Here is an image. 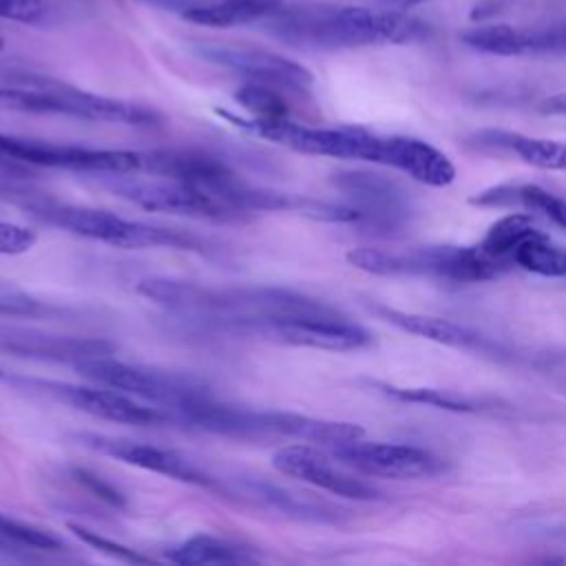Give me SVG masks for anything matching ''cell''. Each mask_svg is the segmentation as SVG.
I'll return each instance as SVG.
<instances>
[{"label":"cell","mask_w":566,"mask_h":566,"mask_svg":"<svg viewBox=\"0 0 566 566\" xmlns=\"http://www.w3.org/2000/svg\"><path fill=\"white\" fill-rule=\"evenodd\" d=\"M0 349L20 358L77 365L99 356H113L115 345L97 336H60L40 332H9L0 338Z\"/></svg>","instance_id":"cell-18"},{"label":"cell","mask_w":566,"mask_h":566,"mask_svg":"<svg viewBox=\"0 0 566 566\" xmlns=\"http://www.w3.org/2000/svg\"><path fill=\"white\" fill-rule=\"evenodd\" d=\"M511 263L539 276H566V248L537 228L513 250Z\"/></svg>","instance_id":"cell-25"},{"label":"cell","mask_w":566,"mask_h":566,"mask_svg":"<svg viewBox=\"0 0 566 566\" xmlns=\"http://www.w3.org/2000/svg\"><path fill=\"white\" fill-rule=\"evenodd\" d=\"M378 316H382L387 323L400 327L402 332H409L413 336L453 347V349H464V352H473L480 356H491V358H509V349L504 345H500L497 340H491L489 336L464 327L460 323L447 321V318H436V316H427V314H416V312H402V310H394V307H385V305H376L374 307Z\"/></svg>","instance_id":"cell-17"},{"label":"cell","mask_w":566,"mask_h":566,"mask_svg":"<svg viewBox=\"0 0 566 566\" xmlns=\"http://www.w3.org/2000/svg\"><path fill=\"white\" fill-rule=\"evenodd\" d=\"M420 2H424V0H378L380 7H385V9H398V11L409 9V7H416V4H420Z\"/></svg>","instance_id":"cell-37"},{"label":"cell","mask_w":566,"mask_h":566,"mask_svg":"<svg viewBox=\"0 0 566 566\" xmlns=\"http://www.w3.org/2000/svg\"><path fill=\"white\" fill-rule=\"evenodd\" d=\"M77 440L84 447L113 455L126 464H133L153 473H161L181 482L214 486V478H210L206 471H201L197 464H192L188 458H184L172 449H161L155 444L137 442V440L108 438V436H95V433H80Z\"/></svg>","instance_id":"cell-15"},{"label":"cell","mask_w":566,"mask_h":566,"mask_svg":"<svg viewBox=\"0 0 566 566\" xmlns=\"http://www.w3.org/2000/svg\"><path fill=\"white\" fill-rule=\"evenodd\" d=\"M462 42L491 55H566V22L539 27L484 24L464 31Z\"/></svg>","instance_id":"cell-14"},{"label":"cell","mask_w":566,"mask_h":566,"mask_svg":"<svg viewBox=\"0 0 566 566\" xmlns=\"http://www.w3.org/2000/svg\"><path fill=\"white\" fill-rule=\"evenodd\" d=\"M192 51L221 69H228L248 82L268 84L274 88H287L296 93L310 91L314 77L298 62L279 55L274 51L254 49V46H234V44H217V42H197Z\"/></svg>","instance_id":"cell-9"},{"label":"cell","mask_w":566,"mask_h":566,"mask_svg":"<svg viewBox=\"0 0 566 566\" xmlns=\"http://www.w3.org/2000/svg\"><path fill=\"white\" fill-rule=\"evenodd\" d=\"M51 307L29 298V296H0V314H11V316H42L49 314Z\"/></svg>","instance_id":"cell-35"},{"label":"cell","mask_w":566,"mask_h":566,"mask_svg":"<svg viewBox=\"0 0 566 566\" xmlns=\"http://www.w3.org/2000/svg\"><path fill=\"white\" fill-rule=\"evenodd\" d=\"M380 164L398 168L420 184L442 188L453 184L455 166L431 144L416 137H382Z\"/></svg>","instance_id":"cell-19"},{"label":"cell","mask_w":566,"mask_h":566,"mask_svg":"<svg viewBox=\"0 0 566 566\" xmlns=\"http://www.w3.org/2000/svg\"><path fill=\"white\" fill-rule=\"evenodd\" d=\"M239 495L250 497L254 502H263L268 506H274L283 513H290V515H296V517H303V520L338 522L343 517V511L336 509V506H329V504L316 502L312 497L292 493V491H287L283 486H276V484H270V482L250 480L239 489Z\"/></svg>","instance_id":"cell-23"},{"label":"cell","mask_w":566,"mask_h":566,"mask_svg":"<svg viewBox=\"0 0 566 566\" xmlns=\"http://www.w3.org/2000/svg\"><path fill=\"white\" fill-rule=\"evenodd\" d=\"M548 535L559 537V539H566V528H553V531H548Z\"/></svg>","instance_id":"cell-38"},{"label":"cell","mask_w":566,"mask_h":566,"mask_svg":"<svg viewBox=\"0 0 566 566\" xmlns=\"http://www.w3.org/2000/svg\"><path fill=\"white\" fill-rule=\"evenodd\" d=\"M332 455L367 475L382 478H431L447 469V462L420 447L389 444V442H365L363 438L338 442L329 447Z\"/></svg>","instance_id":"cell-10"},{"label":"cell","mask_w":566,"mask_h":566,"mask_svg":"<svg viewBox=\"0 0 566 566\" xmlns=\"http://www.w3.org/2000/svg\"><path fill=\"white\" fill-rule=\"evenodd\" d=\"M471 139L478 148L515 153L522 161L542 170H566V144L562 142L528 137L511 130H480Z\"/></svg>","instance_id":"cell-21"},{"label":"cell","mask_w":566,"mask_h":566,"mask_svg":"<svg viewBox=\"0 0 566 566\" xmlns=\"http://www.w3.org/2000/svg\"><path fill=\"white\" fill-rule=\"evenodd\" d=\"M49 387L75 409L102 420L142 427V424H161L170 418L168 411H164L161 407L142 405L135 400V396H128L113 387H104V385H97V387L49 385Z\"/></svg>","instance_id":"cell-16"},{"label":"cell","mask_w":566,"mask_h":566,"mask_svg":"<svg viewBox=\"0 0 566 566\" xmlns=\"http://www.w3.org/2000/svg\"><path fill=\"white\" fill-rule=\"evenodd\" d=\"M168 562L179 566H206V564H248L256 555L250 548L214 535H192L168 551Z\"/></svg>","instance_id":"cell-24"},{"label":"cell","mask_w":566,"mask_h":566,"mask_svg":"<svg viewBox=\"0 0 566 566\" xmlns=\"http://www.w3.org/2000/svg\"><path fill=\"white\" fill-rule=\"evenodd\" d=\"M75 369L80 376L93 380L95 385L119 389L128 396L159 405L161 409L168 407L170 411L188 400L210 394L208 387L192 376L139 367L117 360L113 356H99L77 363Z\"/></svg>","instance_id":"cell-6"},{"label":"cell","mask_w":566,"mask_h":566,"mask_svg":"<svg viewBox=\"0 0 566 566\" xmlns=\"http://www.w3.org/2000/svg\"><path fill=\"white\" fill-rule=\"evenodd\" d=\"M35 243V232L11 223V221H0V254H22Z\"/></svg>","instance_id":"cell-32"},{"label":"cell","mask_w":566,"mask_h":566,"mask_svg":"<svg viewBox=\"0 0 566 566\" xmlns=\"http://www.w3.org/2000/svg\"><path fill=\"white\" fill-rule=\"evenodd\" d=\"M73 478L84 486L88 489L93 495H97L99 500H104L106 504L115 506V509H124L126 506V500L124 495L108 482H104L99 475L86 471V469H73Z\"/></svg>","instance_id":"cell-33"},{"label":"cell","mask_w":566,"mask_h":566,"mask_svg":"<svg viewBox=\"0 0 566 566\" xmlns=\"http://www.w3.org/2000/svg\"><path fill=\"white\" fill-rule=\"evenodd\" d=\"M137 292L177 314L250 334L274 321L338 314L336 307L314 296L268 285L208 287L192 281L153 276L139 281Z\"/></svg>","instance_id":"cell-1"},{"label":"cell","mask_w":566,"mask_h":566,"mask_svg":"<svg viewBox=\"0 0 566 566\" xmlns=\"http://www.w3.org/2000/svg\"><path fill=\"white\" fill-rule=\"evenodd\" d=\"M332 184L343 192L347 199L345 203L356 212V223L391 232L409 217L405 192L382 175L367 170H340L332 177Z\"/></svg>","instance_id":"cell-11"},{"label":"cell","mask_w":566,"mask_h":566,"mask_svg":"<svg viewBox=\"0 0 566 566\" xmlns=\"http://www.w3.org/2000/svg\"><path fill=\"white\" fill-rule=\"evenodd\" d=\"M234 99L252 115V119L261 122H274L290 117L287 102L279 93V88L259 84V82H245L237 93Z\"/></svg>","instance_id":"cell-29"},{"label":"cell","mask_w":566,"mask_h":566,"mask_svg":"<svg viewBox=\"0 0 566 566\" xmlns=\"http://www.w3.org/2000/svg\"><path fill=\"white\" fill-rule=\"evenodd\" d=\"M46 15L44 0H0V18L20 22V24H35Z\"/></svg>","instance_id":"cell-31"},{"label":"cell","mask_w":566,"mask_h":566,"mask_svg":"<svg viewBox=\"0 0 566 566\" xmlns=\"http://www.w3.org/2000/svg\"><path fill=\"white\" fill-rule=\"evenodd\" d=\"M469 203L480 208H509L539 212L555 226L566 230V199L535 186V184H500L475 192Z\"/></svg>","instance_id":"cell-20"},{"label":"cell","mask_w":566,"mask_h":566,"mask_svg":"<svg viewBox=\"0 0 566 566\" xmlns=\"http://www.w3.org/2000/svg\"><path fill=\"white\" fill-rule=\"evenodd\" d=\"M69 531H73V535H77L84 544L93 546L99 553H106L108 557H115V559H122V562H128V564H148L150 562V557H146V555H142V553H137V551H133L124 544H117V542H113V539H108V537L99 535L97 531H91L82 524H69Z\"/></svg>","instance_id":"cell-30"},{"label":"cell","mask_w":566,"mask_h":566,"mask_svg":"<svg viewBox=\"0 0 566 566\" xmlns=\"http://www.w3.org/2000/svg\"><path fill=\"white\" fill-rule=\"evenodd\" d=\"M0 376H2V369H0Z\"/></svg>","instance_id":"cell-40"},{"label":"cell","mask_w":566,"mask_h":566,"mask_svg":"<svg viewBox=\"0 0 566 566\" xmlns=\"http://www.w3.org/2000/svg\"><path fill=\"white\" fill-rule=\"evenodd\" d=\"M376 389H380L385 396L400 400V402H416V405H427L444 411H455V413H478L484 411L486 405L482 400L462 396L451 389H433V387H398V385H387V382H374Z\"/></svg>","instance_id":"cell-27"},{"label":"cell","mask_w":566,"mask_h":566,"mask_svg":"<svg viewBox=\"0 0 566 566\" xmlns=\"http://www.w3.org/2000/svg\"><path fill=\"white\" fill-rule=\"evenodd\" d=\"M537 108L544 115H566V93H557V95H551V97L542 99Z\"/></svg>","instance_id":"cell-36"},{"label":"cell","mask_w":566,"mask_h":566,"mask_svg":"<svg viewBox=\"0 0 566 566\" xmlns=\"http://www.w3.org/2000/svg\"><path fill=\"white\" fill-rule=\"evenodd\" d=\"M0 111L69 115L77 119L126 126H157L161 122V115L148 106H139L106 95H95L35 75H15L9 84H0Z\"/></svg>","instance_id":"cell-3"},{"label":"cell","mask_w":566,"mask_h":566,"mask_svg":"<svg viewBox=\"0 0 566 566\" xmlns=\"http://www.w3.org/2000/svg\"><path fill=\"white\" fill-rule=\"evenodd\" d=\"M537 221L531 212H511L502 219H497L484 234V239L478 243V248L491 256L493 261L502 263L504 268H511V254L513 250L537 230Z\"/></svg>","instance_id":"cell-26"},{"label":"cell","mask_w":566,"mask_h":566,"mask_svg":"<svg viewBox=\"0 0 566 566\" xmlns=\"http://www.w3.org/2000/svg\"><path fill=\"white\" fill-rule=\"evenodd\" d=\"M283 7V0H217L206 4H188L184 7L181 15L195 24L226 29L237 24L263 22Z\"/></svg>","instance_id":"cell-22"},{"label":"cell","mask_w":566,"mask_h":566,"mask_svg":"<svg viewBox=\"0 0 566 566\" xmlns=\"http://www.w3.org/2000/svg\"><path fill=\"white\" fill-rule=\"evenodd\" d=\"M2 46H4V40H2V38H0V51H2Z\"/></svg>","instance_id":"cell-39"},{"label":"cell","mask_w":566,"mask_h":566,"mask_svg":"<svg viewBox=\"0 0 566 566\" xmlns=\"http://www.w3.org/2000/svg\"><path fill=\"white\" fill-rule=\"evenodd\" d=\"M256 334L285 345L332 349V352H352V349L367 347L371 343L369 332L352 323L345 314L274 321L259 327Z\"/></svg>","instance_id":"cell-12"},{"label":"cell","mask_w":566,"mask_h":566,"mask_svg":"<svg viewBox=\"0 0 566 566\" xmlns=\"http://www.w3.org/2000/svg\"><path fill=\"white\" fill-rule=\"evenodd\" d=\"M263 29L287 44L307 49H354L409 44L431 35V27L398 9L296 4L263 20Z\"/></svg>","instance_id":"cell-2"},{"label":"cell","mask_w":566,"mask_h":566,"mask_svg":"<svg viewBox=\"0 0 566 566\" xmlns=\"http://www.w3.org/2000/svg\"><path fill=\"white\" fill-rule=\"evenodd\" d=\"M111 190L122 199L133 201L146 210L181 214L190 219H210V221H232L241 219L232 208L217 201L201 188L190 184L159 177V179H135V177H115L111 179Z\"/></svg>","instance_id":"cell-8"},{"label":"cell","mask_w":566,"mask_h":566,"mask_svg":"<svg viewBox=\"0 0 566 566\" xmlns=\"http://www.w3.org/2000/svg\"><path fill=\"white\" fill-rule=\"evenodd\" d=\"M0 159L22 161L44 168H66L84 172L128 175L142 170V153L130 150H104L69 144H49L0 133Z\"/></svg>","instance_id":"cell-7"},{"label":"cell","mask_w":566,"mask_h":566,"mask_svg":"<svg viewBox=\"0 0 566 566\" xmlns=\"http://www.w3.org/2000/svg\"><path fill=\"white\" fill-rule=\"evenodd\" d=\"M347 261L378 276H436L458 283L491 281L509 270L486 256L478 245H429L402 252L356 248L347 252Z\"/></svg>","instance_id":"cell-5"},{"label":"cell","mask_w":566,"mask_h":566,"mask_svg":"<svg viewBox=\"0 0 566 566\" xmlns=\"http://www.w3.org/2000/svg\"><path fill=\"white\" fill-rule=\"evenodd\" d=\"M272 464L276 471L307 482L316 489L329 491L334 495H343L349 500H378L380 491L365 480H358L345 471H340L327 453L307 447V444H290L279 449L272 455Z\"/></svg>","instance_id":"cell-13"},{"label":"cell","mask_w":566,"mask_h":566,"mask_svg":"<svg viewBox=\"0 0 566 566\" xmlns=\"http://www.w3.org/2000/svg\"><path fill=\"white\" fill-rule=\"evenodd\" d=\"M33 217L40 221L62 228L71 234L108 243L122 250H146V248H175V250H195L203 252L206 241L197 239L190 232L155 226L146 221H130L108 210L71 206L57 201H35L27 206Z\"/></svg>","instance_id":"cell-4"},{"label":"cell","mask_w":566,"mask_h":566,"mask_svg":"<svg viewBox=\"0 0 566 566\" xmlns=\"http://www.w3.org/2000/svg\"><path fill=\"white\" fill-rule=\"evenodd\" d=\"M533 367L566 391V352L537 354Z\"/></svg>","instance_id":"cell-34"},{"label":"cell","mask_w":566,"mask_h":566,"mask_svg":"<svg viewBox=\"0 0 566 566\" xmlns=\"http://www.w3.org/2000/svg\"><path fill=\"white\" fill-rule=\"evenodd\" d=\"M0 548L15 555L27 551L55 553V551H62V542L60 537H55L53 533L40 526H33L0 513Z\"/></svg>","instance_id":"cell-28"}]
</instances>
